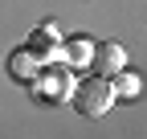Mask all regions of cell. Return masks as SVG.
I'll return each instance as SVG.
<instances>
[{
  "label": "cell",
  "mask_w": 147,
  "mask_h": 139,
  "mask_svg": "<svg viewBox=\"0 0 147 139\" xmlns=\"http://www.w3.org/2000/svg\"><path fill=\"white\" fill-rule=\"evenodd\" d=\"M69 102H74V111H78L82 119H102L110 107H115V86H110V78H102V74L78 78L74 90H69Z\"/></svg>",
  "instance_id": "1"
},
{
  "label": "cell",
  "mask_w": 147,
  "mask_h": 139,
  "mask_svg": "<svg viewBox=\"0 0 147 139\" xmlns=\"http://www.w3.org/2000/svg\"><path fill=\"white\" fill-rule=\"evenodd\" d=\"M123 65H127V49H123L119 41H102V45H94V57H90V70H94V74L115 78Z\"/></svg>",
  "instance_id": "4"
},
{
  "label": "cell",
  "mask_w": 147,
  "mask_h": 139,
  "mask_svg": "<svg viewBox=\"0 0 147 139\" xmlns=\"http://www.w3.org/2000/svg\"><path fill=\"white\" fill-rule=\"evenodd\" d=\"M61 57H65L69 65H90V57H94V41H90V37H69V41H61Z\"/></svg>",
  "instance_id": "6"
},
{
  "label": "cell",
  "mask_w": 147,
  "mask_h": 139,
  "mask_svg": "<svg viewBox=\"0 0 147 139\" xmlns=\"http://www.w3.org/2000/svg\"><path fill=\"white\" fill-rule=\"evenodd\" d=\"M25 49H29V53L41 61V65H49V61H57V57H61V33L53 29V25H41V29L29 37Z\"/></svg>",
  "instance_id": "3"
},
{
  "label": "cell",
  "mask_w": 147,
  "mask_h": 139,
  "mask_svg": "<svg viewBox=\"0 0 147 139\" xmlns=\"http://www.w3.org/2000/svg\"><path fill=\"white\" fill-rule=\"evenodd\" d=\"M8 74H12L16 82H21V86H29L37 74H41V61H37V57L29 53V49L21 45V49H12V53H8Z\"/></svg>",
  "instance_id": "5"
},
{
  "label": "cell",
  "mask_w": 147,
  "mask_h": 139,
  "mask_svg": "<svg viewBox=\"0 0 147 139\" xmlns=\"http://www.w3.org/2000/svg\"><path fill=\"white\" fill-rule=\"evenodd\" d=\"M29 90L37 102H65L74 90V78H69V70H45L41 65V74L29 82Z\"/></svg>",
  "instance_id": "2"
},
{
  "label": "cell",
  "mask_w": 147,
  "mask_h": 139,
  "mask_svg": "<svg viewBox=\"0 0 147 139\" xmlns=\"http://www.w3.org/2000/svg\"><path fill=\"white\" fill-rule=\"evenodd\" d=\"M110 86H115V98H139L143 94V78L135 74V70H127V65L110 78Z\"/></svg>",
  "instance_id": "7"
}]
</instances>
